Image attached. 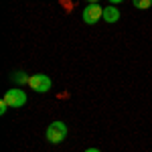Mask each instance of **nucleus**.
<instances>
[{"label": "nucleus", "instance_id": "obj_4", "mask_svg": "<svg viewBox=\"0 0 152 152\" xmlns=\"http://www.w3.org/2000/svg\"><path fill=\"white\" fill-rule=\"evenodd\" d=\"M83 16V23L85 24H95L102 20V16H104V8L99 6V4H87L81 12Z\"/></svg>", "mask_w": 152, "mask_h": 152}, {"label": "nucleus", "instance_id": "obj_1", "mask_svg": "<svg viewBox=\"0 0 152 152\" xmlns=\"http://www.w3.org/2000/svg\"><path fill=\"white\" fill-rule=\"evenodd\" d=\"M45 138L51 144H61L67 138V126H65V122H61V120L51 122L47 126V130H45Z\"/></svg>", "mask_w": 152, "mask_h": 152}, {"label": "nucleus", "instance_id": "obj_6", "mask_svg": "<svg viewBox=\"0 0 152 152\" xmlns=\"http://www.w3.org/2000/svg\"><path fill=\"white\" fill-rule=\"evenodd\" d=\"M10 79L14 83H18V85H23V83H26L28 85V79H31V75H26V73H23V71H14L10 75Z\"/></svg>", "mask_w": 152, "mask_h": 152}, {"label": "nucleus", "instance_id": "obj_3", "mask_svg": "<svg viewBox=\"0 0 152 152\" xmlns=\"http://www.w3.org/2000/svg\"><path fill=\"white\" fill-rule=\"evenodd\" d=\"M6 104H8V107H12V110H16V107H23V105H26V94H24L23 89H18V87H12V89H8L6 94H4V97H2Z\"/></svg>", "mask_w": 152, "mask_h": 152}, {"label": "nucleus", "instance_id": "obj_2", "mask_svg": "<svg viewBox=\"0 0 152 152\" xmlns=\"http://www.w3.org/2000/svg\"><path fill=\"white\" fill-rule=\"evenodd\" d=\"M28 87L33 91H37V94H47L49 89L53 87V81H51V77L45 75V73H35L28 79Z\"/></svg>", "mask_w": 152, "mask_h": 152}, {"label": "nucleus", "instance_id": "obj_7", "mask_svg": "<svg viewBox=\"0 0 152 152\" xmlns=\"http://www.w3.org/2000/svg\"><path fill=\"white\" fill-rule=\"evenodd\" d=\"M132 6L138 10H148L152 6V0H132Z\"/></svg>", "mask_w": 152, "mask_h": 152}, {"label": "nucleus", "instance_id": "obj_9", "mask_svg": "<svg viewBox=\"0 0 152 152\" xmlns=\"http://www.w3.org/2000/svg\"><path fill=\"white\" fill-rule=\"evenodd\" d=\"M85 152H102V150H99V148H87Z\"/></svg>", "mask_w": 152, "mask_h": 152}, {"label": "nucleus", "instance_id": "obj_5", "mask_svg": "<svg viewBox=\"0 0 152 152\" xmlns=\"http://www.w3.org/2000/svg\"><path fill=\"white\" fill-rule=\"evenodd\" d=\"M120 16H122V14H120V10L116 8V4H107L104 8V16H102V18H104L107 24H114V23L120 20Z\"/></svg>", "mask_w": 152, "mask_h": 152}, {"label": "nucleus", "instance_id": "obj_8", "mask_svg": "<svg viewBox=\"0 0 152 152\" xmlns=\"http://www.w3.org/2000/svg\"><path fill=\"white\" fill-rule=\"evenodd\" d=\"M6 110H8V104H6V102L2 99V102H0V114L4 116V114H6Z\"/></svg>", "mask_w": 152, "mask_h": 152}, {"label": "nucleus", "instance_id": "obj_10", "mask_svg": "<svg viewBox=\"0 0 152 152\" xmlns=\"http://www.w3.org/2000/svg\"><path fill=\"white\" fill-rule=\"evenodd\" d=\"M120 2H124V0H110V4H120Z\"/></svg>", "mask_w": 152, "mask_h": 152}, {"label": "nucleus", "instance_id": "obj_11", "mask_svg": "<svg viewBox=\"0 0 152 152\" xmlns=\"http://www.w3.org/2000/svg\"><path fill=\"white\" fill-rule=\"evenodd\" d=\"M89 4H99V0H87Z\"/></svg>", "mask_w": 152, "mask_h": 152}]
</instances>
